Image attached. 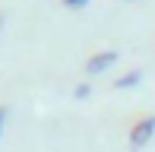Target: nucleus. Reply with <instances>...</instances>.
<instances>
[{
  "label": "nucleus",
  "instance_id": "nucleus-1",
  "mask_svg": "<svg viewBox=\"0 0 155 152\" xmlns=\"http://www.w3.org/2000/svg\"><path fill=\"white\" fill-rule=\"evenodd\" d=\"M152 133H155V114L136 121V124L130 127V149H143L146 143L152 140Z\"/></svg>",
  "mask_w": 155,
  "mask_h": 152
},
{
  "label": "nucleus",
  "instance_id": "nucleus-2",
  "mask_svg": "<svg viewBox=\"0 0 155 152\" xmlns=\"http://www.w3.org/2000/svg\"><path fill=\"white\" fill-rule=\"evenodd\" d=\"M114 60H117V51H98L95 57H89L86 70H89V73H101V70H108Z\"/></svg>",
  "mask_w": 155,
  "mask_h": 152
},
{
  "label": "nucleus",
  "instance_id": "nucleus-3",
  "mask_svg": "<svg viewBox=\"0 0 155 152\" xmlns=\"http://www.w3.org/2000/svg\"><path fill=\"white\" fill-rule=\"evenodd\" d=\"M136 82H139V70H130V73H124L114 86H117V89H130V86H136Z\"/></svg>",
  "mask_w": 155,
  "mask_h": 152
},
{
  "label": "nucleus",
  "instance_id": "nucleus-4",
  "mask_svg": "<svg viewBox=\"0 0 155 152\" xmlns=\"http://www.w3.org/2000/svg\"><path fill=\"white\" fill-rule=\"evenodd\" d=\"M63 3H67V6H86L89 0H63Z\"/></svg>",
  "mask_w": 155,
  "mask_h": 152
},
{
  "label": "nucleus",
  "instance_id": "nucleus-5",
  "mask_svg": "<svg viewBox=\"0 0 155 152\" xmlns=\"http://www.w3.org/2000/svg\"><path fill=\"white\" fill-rule=\"evenodd\" d=\"M0 127H3V108H0Z\"/></svg>",
  "mask_w": 155,
  "mask_h": 152
}]
</instances>
